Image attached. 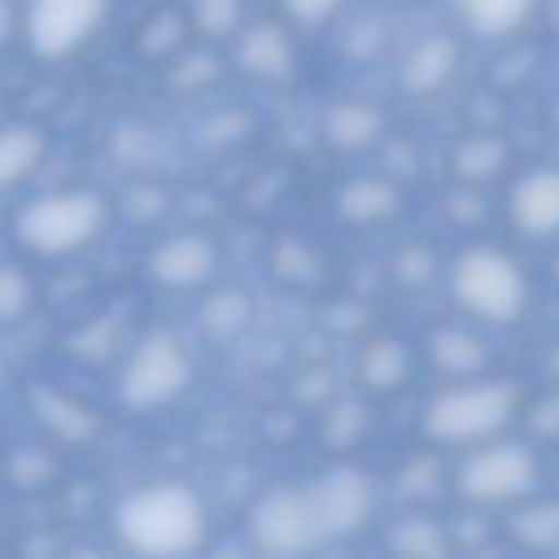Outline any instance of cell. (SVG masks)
Masks as SVG:
<instances>
[{
	"label": "cell",
	"mask_w": 559,
	"mask_h": 559,
	"mask_svg": "<svg viewBox=\"0 0 559 559\" xmlns=\"http://www.w3.org/2000/svg\"><path fill=\"white\" fill-rule=\"evenodd\" d=\"M367 511V480L358 472H332L306 493H275L258 507L253 533L271 550H301L328 533H345Z\"/></svg>",
	"instance_id": "obj_1"
},
{
	"label": "cell",
	"mask_w": 559,
	"mask_h": 559,
	"mask_svg": "<svg viewBox=\"0 0 559 559\" xmlns=\"http://www.w3.org/2000/svg\"><path fill=\"white\" fill-rule=\"evenodd\" d=\"M118 528L144 555H175L201 542L205 520H201V502L188 489L162 485V489H144L131 502H122Z\"/></svg>",
	"instance_id": "obj_2"
},
{
	"label": "cell",
	"mask_w": 559,
	"mask_h": 559,
	"mask_svg": "<svg viewBox=\"0 0 559 559\" xmlns=\"http://www.w3.org/2000/svg\"><path fill=\"white\" fill-rule=\"evenodd\" d=\"M100 223H105V201L100 197L61 192V197H44V201L26 205V214L17 218V231L39 253H66L79 240H87Z\"/></svg>",
	"instance_id": "obj_3"
},
{
	"label": "cell",
	"mask_w": 559,
	"mask_h": 559,
	"mask_svg": "<svg viewBox=\"0 0 559 559\" xmlns=\"http://www.w3.org/2000/svg\"><path fill=\"white\" fill-rule=\"evenodd\" d=\"M454 293L467 310H476L485 319H515L524 306V280H520L515 262H507L502 253H489V249H472L459 258Z\"/></svg>",
	"instance_id": "obj_4"
},
{
	"label": "cell",
	"mask_w": 559,
	"mask_h": 559,
	"mask_svg": "<svg viewBox=\"0 0 559 559\" xmlns=\"http://www.w3.org/2000/svg\"><path fill=\"white\" fill-rule=\"evenodd\" d=\"M507 411H511V393L498 384L459 389L428 406V432L441 441H472V437L493 432L507 419Z\"/></svg>",
	"instance_id": "obj_5"
},
{
	"label": "cell",
	"mask_w": 559,
	"mask_h": 559,
	"mask_svg": "<svg viewBox=\"0 0 559 559\" xmlns=\"http://www.w3.org/2000/svg\"><path fill=\"white\" fill-rule=\"evenodd\" d=\"M183 380H188V354L179 349L175 336L157 332L135 349V358L127 367V380H122V393L135 406H153V402L175 397L183 389Z\"/></svg>",
	"instance_id": "obj_6"
},
{
	"label": "cell",
	"mask_w": 559,
	"mask_h": 559,
	"mask_svg": "<svg viewBox=\"0 0 559 559\" xmlns=\"http://www.w3.org/2000/svg\"><path fill=\"white\" fill-rule=\"evenodd\" d=\"M105 17V0H35L31 4V44L44 57H61L83 44Z\"/></svg>",
	"instance_id": "obj_7"
},
{
	"label": "cell",
	"mask_w": 559,
	"mask_h": 559,
	"mask_svg": "<svg viewBox=\"0 0 559 559\" xmlns=\"http://www.w3.org/2000/svg\"><path fill=\"white\" fill-rule=\"evenodd\" d=\"M533 485V459L520 445H498L476 454L463 467V493L480 498V502H498V498H515Z\"/></svg>",
	"instance_id": "obj_8"
},
{
	"label": "cell",
	"mask_w": 559,
	"mask_h": 559,
	"mask_svg": "<svg viewBox=\"0 0 559 559\" xmlns=\"http://www.w3.org/2000/svg\"><path fill=\"white\" fill-rule=\"evenodd\" d=\"M511 214L524 231L542 236V231H555L559 227V170H537L528 175L515 197H511Z\"/></svg>",
	"instance_id": "obj_9"
},
{
	"label": "cell",
	"mask_w": 559,
	"mask_h": 559,
	"mask_svg": "<svg viewBox=\"0 0 559 559\" xmlns=\"http://www.w3.org/2000/svg\"><path fill=\"white\" fill-rule=\"evenodd\" d=\"M214 271V245L205 236H179L153 258V275L162 284H201Z\"/></svg>",
	"instance_id": "obj_10"
},
{
	"label": "cell",
	"mask_w": 559,
	"mask_h": 559,
	"mask_svg": "<svg viewBox=\"0 0 559 559\" xmlns=\"http://www.w3.org/2000/svg\"><path fill=\"white\" fill-rule=\"evenodd\" d=\"M454 61H459L454 39H450V35H428V39L411 52V61H406V70H402V83H406L411 92H432V87H441V83L450 79Z\"/></svg>",
	"instance_id": "obj_11"
},
{
	"label": "cell",
	"mask_w": 559,
	"mask_h": 559,
	"mask_svg": "<svg viewBox=\"0 0 559 559\" xmlns=\"http://www.w3.org/2000/svg\"><path fill=\"white\" fill-rule=\"evenodd\" d=\"M240 61H245V70H253V74L284 79L288 66H293L288 35H284L280 26H258V31H249L245 44H240Z\"/></svg>",
	"instance_id": "obj_12"
},
{
	"label": "cell",
	"mask_w": 559,
	"mask_h": 559,
	"mask_svg": "<svg viewBox=\"0 0 559 559\" xmlns=\"http://www.w3.org/2000/svg\"><path fill=\"white\" fill-rule=\"evenodd\" d=\"M393 205H397V192L384 179H358L341 192V214L354 218V223L384 218V214H393Z\"/></svg>",
	"instance_id": "obj_13"
},
{
	"label": "cell",
	"mask_w": 559,
	"mask_h": 559,
	"mask_svg": "<svg viewBox=\"0 0 559 559\" xmlns=\"http://www.w3.org/2000/svg\"><path fill=\"white\" fill-rule=\"evenodd\" d=\"M39 153H44L39 131H31V127H9V131H0V188L13 183V179H22V175L39 162Z\"/></svg>",
	"instance_id": "obj_14"
},
{
	"label": "cell",
	"mask_w": 559,
	"mask_h": 559,
	"mask_svg": "<svg viewBox=\"0 0 559 559\" xmlns=\"http://www.w3.org/2000/svg\"><path fill=\"white\" fill-rule=\"evenodd\" d=\"M35 406H39L44 424H48L52 432L70 437V441H79V437H87V432L96 428V415H92V411H83V406H74V402H70V397H61V393L35 389Z\"/></svg>",
	"instance_id": "obj_15"
},
{
	"label": "cell",
	"mask_w": 559,
	"mask_h": 559,
	"mask_svg": "<svg viewBox=\"0 0 559 559\" xmlns=\"http://www.w3.org/2000/svg\"><path fill=\"white\" fill-rule=\"evenodd\" d=\"M528 4H533V0H459L463 17H467L476 31H485V35L515 26V22L528 13Z\"/></svg>",
	"instance_id": "obj_16"
},
{
	"label": "cell",
	"mask_w": 559,
	"mask_h": 559,
	"mask_svg": "<svg viewBox=\"0 0 559 559\" xmlns=\"http://www.w3.org/2000/svg\"><path fill=\"white\" fill-rule=\"evenodd\" d=\"M376 131H380V118L371 109H362V105H341L328 118V135L336 144H345V148H358V144L376 140Z\"/></svg>",
	"instance_id": "obj_17"
},
{
	"label": "cell",
	"mask_w": 559,
	"mask_h": 559,
	"mask_svg": "<svg viewBox=\"0 0 559 559\" xmlns=\"http://www.w3.org/2000/svg\"><path fill=\"white\" fill-rule=\"evenodd\" d=\"M432 358L445 367V371H472L485 362V349L476 336L467 332H437L432 336Z\"/></svg>",
	"instance_id": "obj_18"
},
{
	"label": "cell",
	"mask_w": 559,
	"mask_h": 559,
	"mask_svg": "<svg viewBox=\"0 0 559 559\" xmlns=\"http://www.w3.org/2000/svg\"><path fill=\"white\" fill-rule=\"evenodd\" d=\"M402 371H406V358H402L397 345H371L367 358H362V376H367L371 384H380V389H389Z\"/></svg>",
	"instance_id": "obj_19"
},
{
	"label": "cell",
	"mask_w": 559,
	"mask_h": 559,
	"mask_svg": "<svg viewBox=\"0 0 559 559\" xmlns=\"http://www.w3.org/2000/svg\"><path fill=\"white\" fill-rule=\"evenodd\" d=\"M502 162V144H493V140H467L463 148H459V170L463 175H493V166Z\"/></svg>",
	"instance_id": "obj_20"
},
{
	"label": "cell",
	"mask_w": 559,
	"mask_h": 559,
	"mask_svg": "<svg viewBox=\"0 0 559 559\" xmlns=\"http://www.w3.org/2000/svg\"><path fill=\"white\" fill-rule=\"evenodd\" d=\"M393 546H397V550H424V555H437V550H441V537H437V528H428L424 520H411L406 528L393 533Z\"/></svg>",
	"instance_id": "obj_21"
},
{
	"label": "cell",
	"mask_w": 559,
	"mask_h": 559,
	"mask_svg": "<svg viewBox=\"0 0 559 559\" xmlns=\"http://www.w3.org/2000/svg\"><path fill=\"white\" fill-rule=\"evenodd\" d=\"M26 297H31V288H26L22 271L0 266V319H13V314L26 306Z\"/></svg>",
	"instance_id": "obj_22"
},
{
	"label": "cell",
	"mask_w": 559,
	"mask_h": 559,
	"mask_svg": "<svg viewBox=\"0 0 559 559\" xmlns=\"http://www.w3.org/2000/svg\"><path fill=\"white\" fill-rule=\"evenodd\" d=\"M236 13H240V0H197V22L205 31H227L236 26Z\"/></svg>",
	"instance_id": "obj_23"
},
{
	"label": "cell",
	"mask_w": 559,
	"mask_h": 559,
	"mask_svg": "<svg viewBox=\"0 0 559 559\" xmlns=\"http://www.w3.org/2000/svg\"><path fill=\"white\" fill-rule=\"evenodd\" d=\"M240 319H245V301H240L236 293H231V297H218V301L210 306V323H214L218 332H223V328H227V332L240 328Z\"/></svg>",
	"instance_id": "obj_24"
},
{
	"label": "cell",
	"mask_w": 559,
	"mask_h": 559,
	"mask_svg": "<svg viewBox=\"0 0 559 559\" xmlns=\"http://www.w3.org/2000/svg\"><path fill=\"white\" fill-rule=\"evenodd\" d=\"M288 4V13L297 17V22H319V17H328L341 0H284Z\"/></svg>",
	"instance_id": "obj_25"
},
{
	"label": "cell",
	"mask_w": 559,
	"mask_h": 559,
	"mask_svg": "<svg viewBox=\"0 0 559 559\" xmlns=\"http://www.w3.org/2000/svg\"><path fill=\"white\" fill-rule=\"evenodd\" d=\"M9 17H13V13H9V4H4V0H0V39H4V35H9Z\"/></svg>",
	"instance_id": "obj_26"
}]
</instances>
